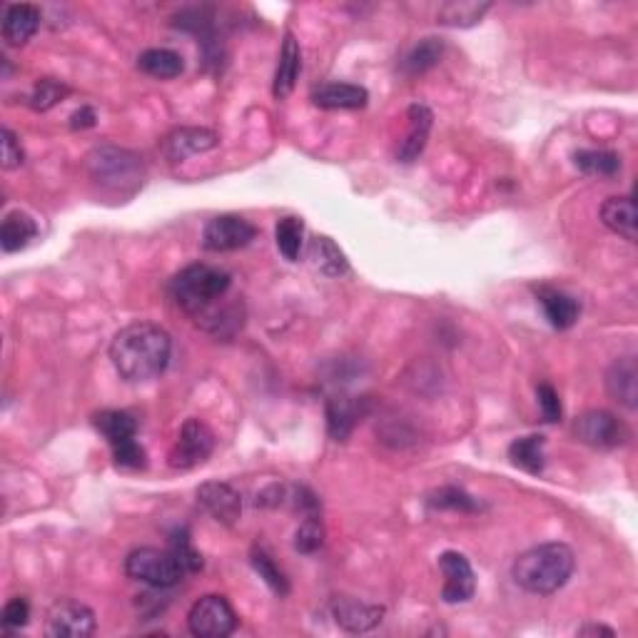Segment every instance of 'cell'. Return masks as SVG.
Segmentation results:
<instances>
[{
    "label": "cell",
    "mask_w": 638,
    "mask_h": 638,
    "mask_svg": "<svg viewBox=\"0 0 638 638\" xmlns=\"http://www.w3.org/2000/svg\"><path fill=\"white\" fill-rule=\"evenodd\" d=\"M170 354V334L155 322L128 324L110 342V362L128 384H145L158 379L170 364Z\"/></svg>",
    "instance_id": "1"
},
{
    "label": "cell",
    "mask_w": 638,
    "mask_h": 638,
    "mask_svg": "<svg viewBox=\"0 0 638 638\" xmlns=\"http://www.w3.org/2000/svg\"><path fill=\"white\" fill-rule=\"evenodd\" d=\"M232 287V277L225 270L212 265H187L185 270L177 272L170 280V297L182 312L195 317L197 324H202L210 332H220L222 324L232 310H217V302L225 300V295Z\"/></svg>",
    "instance_id": "2"
},
{
    "label": "cell",
    "mask_w": 638,
    "mask_h": 638,
    "mask_svg": "<svg viewBox=\"0 0 638 638\" xmlns=\"http://www.w3.org/2000/svg\"><path fill=\"white\" fill-rule=\"evenodd\" d=\"M574 566V551L561 541H549L524 551L511 566V579L529 594L549 596L569 584Z\"/></svg>",
    "instance_id": "3"
},
{
    "label": "cell",
    "mask_w": 638,
    "mask_h": 638,
    "mask_svg": "<svg viewBox=\"0 0 638 638\" xmlns=\"http://www.w3.org/2000/svg\"><path fill=\"white\" fill-rule=\"evenodd\" d=\"M85 165H88L90 177L108 190H135L138 185H143V158L130 150L103 145V148L90 150Z\"/></svg>",
    "instance_id": "4"
},
{
    "label": "cell",
    "mask_w": 638,
    "mask_h": 638,
    "mask_svg": "<svg viewBox=\"0 0 638 638\" xmlns=\"http://www.w3.org/2000/svg\"><path fill=\"white\" fill-rule=\"evenodd\" d=\"M125 574L130 579L153 586V589H170V586L180 584L185 579V571H182L175 554L170 549L160 551L153 549V546L130 551L128 559H125Z\"/></svg>",
    "instance_id": "5"
},
{
    "label": "cell",
    "mask_w": 638,
    "mask_h": 638,
    "mask_svg": "<svg viewBox=\"0 0 638 638\" xmlns=\"http://www.w3.org/2000/svg\"><path fill=\"white\" fill-rule=\"evenodd\" d=\"M190 634L197 638H225L237 629V614L225 596H202L187 614Z\"/></svg>",
    "instance_id": "6"
},
{
    "label": "cell",
    "mask_w": 638,
    "mask_h": 638,
    "mask_svg": "<svg viewBox=\"0 0 638 638\" xmlns=\"http://www.w3.org/2000/svg\"><path fill=\"white\" fill-rule=\"evenodd\" d=\"M212 449H215V434L210 432V427L200 419H187L170 452V467L180 472L200 467L207 462Z\"/></svg>",
    "instance_id": "7"
},
{
    "label": "cell",
    "mask_w": 638,
    "mask_h": 638,
    "mask_svg": "<svg viewBox=\"0 0 638 638\" xmlns=\"http://www.w3.org/2000/svg\"><path fill=\"white\" fill-rule=\"evenodd\" d=\"M98 629L90 606L75 599H58L45 619V634L53 638H88Z\"/></svg>",
    "instance_id": "8"
},
{
    "label": "cell",
    "mask_w": 638,
    "mask_h": 638,
    "mask_svg": "<svg viewBox=\"0 0 638 638\" xmlns=\"http://www.w3.org/2000/svg\"><path fill=\"white\" fill-rule=\"evenodd\" d=\"M574 432L579 442L594 449H616L629 439V427L616 414L604 412V409L581 414L574 424Z\"/></svg>",
    "instance_id": "9"
},
{
    "label": "cell",
    "mask_w": 638,
    "mask_h": 638,
    "mask_svg": "<svg viewBox=\"0 0 638 638\" xmlns=\"http://www.w3.org/2000/svg\"><path fill=\"white\" fill-rule=\"evenodd\" d=\"M257 237V227L240 215H217L202 230V247L207 252L242 250Z\"/></svg>",
    "instance_id": "10"
},
{
    "label": "cell",
    "mask_w": 638,
    "mask_h": 638,
    "mask_svg": "<svg viewBox=\"0 0 638 638\" xmlns=\"http://www.w3.org/2000/svg\"><path fill=\"white\" fill-rule=\"evenodd\" d=\"M439 569L444 571V589L442 599L444 604H464L477 591V576H474L472 564L459 551H444L439 556Z\"/></svg>",
    "instance_id": "11"
},
{
    "label": "cell",
    "mask_w": 638,
    "mask_h": 638,
    "mask_svg": "<svg viewBox=\"0 0 638 638\" xmlns=\"http://www.w3.org/2000/svg\"><path fill=\"white\" fill-rule=\"evenodd\" d=\"M197 501L215 521L235 526L242 516V496L225 481H207L197 489Z\"/></svg>",
    "instance_id": "12"
},
{
    "label": "cell",
    "mask_w": 638,
    "mask_h": 638,
    "mask_svg": "<svg viewBox=\"0 0 638 638\" xmlns=\"http://www.w3.org/2000/svg\"><path fill=\"white\" fill-rule=\"evenodd\" d=\"M329 611H332V619L349 634H367L384 619V606L364 604L352 596H337Z\"/></svg>",
    "instance_id": "13"
},
{
    "label": "cell",
    "mask_w": 638,
    "mask_h": 638,
    "mask_svg": "<svg viewBox=\"0 0 638 638\" xmlns=\"http://www.w3.org/2000/svg\"><path fill=\"white\" fill-rule=\"evenodd\" d=\"M220 138L217 133L207 128H180L165 138V155L170 162H182L190 155L207 153V150L217 148Z\"/></svg>",
    "instance_id": "14"
},
{
    "label": "cell",
    "mask_w": 638,
    "mask_h": 638,
    "mask_svg": "<svg viewBox=\"0 0 638 638\" xmlns=\"http://www.w3.org/2000/svg\"><path fill=\"white\" fill-rule=\"evenodd\" d=\"M606 389L626 409L638 407V364L634 357H621L606 372Z\"/></svg>",
    "instance_id": "15"
},
{
    "label": "cell",
    "mask_w": 638,
    "mask_h": 638,
    "mask_svg": "<svg viewBox=\"0 0 638 638\" xmlns=\"http://www.w3.org/2000/svg\"><path fill=\"white\" fill-rule=\"evenodd\" d=\"M367 100V88L352 83H322L312 90V103L322 110H359Z\"/></svg>",
    "instance_id": "16"
},
{
    "label": "cell",
    "mask_w": 638,
    "mask_h": 638,
    "mask_svg": "<svg viewBox=\"0 0 638 638\" xmlns=\"http://www.w3.org/2000/svg\"><path fill=\"white\" fill-rule=\"evenodd\" d=\"M407 118H409V133L407 138L402 140L397 150V158L402 162H414L419 155L424 153L427 148V140L429 133H432V123H434V115L427 105L422 103H414L412 108L407 110Z\"/></svg>",
    "instance_id": "17"
},
{
    "label": "cell",
    "mask_w": 638,
    "mask_h": 638,
    "mask_svg": "<svg viewBox=\"0 0 638 638\" xmlns=\"http://www.w3.org/2000/svg\"><path fill=\"white\" fill-rule=\"evenodd\" d=\"M40 28V10L30 3H13L3 15V40L8 45H25Z\"/></svg>",
    "instance_id": "18"
},
{
    "label": "cell",
    "mask_w": 638,
    "mask_h": 638,
    "mask_svg": "<svg viewBox=\"0 0 638 638\" xmlns=\"http://www.w3.org/2000/svg\"><path fill=\"white\" fill-rule=\"evenodd\" d=\"M302 70V50L300 43L295 40V35L287 33L285 43H282L280 50V63H277L275 70V83H272V95L277 100L290 98L292 90H295L297 78H300Z\"/></svg>",
    "instance_id": "19"
},
{
    "label": "cell",
    "mask_w": 638,
    "mask_h": 638,
    "mask_svg": "<svg viewBox=\"0 0 638 638\" xmlns=\"http://www.w3.org/2000/svg\"><path fill=\"white\" fill-rule=\"evenodd\" d=\"M601 222L624 240L636 242V202L634 197H609L601 205Z\"/></svg>",
    "instance_id": "20"
},
{
    "label": "cell",
    "mask_w": 638,
    "mask_h": 638,
    "mask_svg": "<svg viewBox=\"0 0 638 638\" xmlns=\"http://www.w3.org/2000/svg\"><path fill=\"white\" fill-rule=\"evenodd\" d=\"M539 302L544 307V315L554 329H571L579 319V302L566 292L554 290V287H541Z\"/></svg>",
    "instance_id": "21"
},
{
    "label": "cell",
    "mask_w": 638,
    "mask_h": 638,
    "mask_svg": "<svg viewBox=\"0 0 638 638\" xmlns=\"http://www.w3.org/2000/svg\"><path fill=\"white\" fill-rule=\"evenodd\" d=\"M307 260L317 272L327 277H342L349 272V262L344 252L339 250L337 242L329 237H312L310 247H307Z\"/></svg>",
    "instance_id": "22"
},
{
    "label": "cell",
    "mask_w": 638,
    "mask_h": 638,
    "mask_svg": "<svg viewBox=\"0 0 638 638\" xmlns=\"http://www.w3.org/2000/svg\"><path fill=\"white\" fill-rule=\"evenodd\" d=\"M93 424L108 439V444L113 449L125 442H133L138 437V422H135V417L128 412H120V409H105V412L95 414Z\"/></svg>",
    "instance_id": "23"
},
{
    "label": "cell",
    "mask_w": 638,
    "mask_h": 638,
    "mask_svg": "<svg viewBox=\"0 0 638 638\" xmlns=\"http://www.w3.org/2000/svg\"><path fill=\"white\" fill-rule=\"evenodd\" d=\"M38 235V225L30 215L25 212L15 210L8 212L0 225V245H3V252H20L30 245V240Z\"/></svg>",
    "instance_id": "24"
},
{
    "label": "cell",
    "mask_w": 638,
    "mask_h": 638,
    "mask_svg": "<svg viewBox=\"0 0 638 638\" xmlns=\"http://www.w3.org/2000/svg\"><path fill=\"white\" fill-rule=\"evenodd\" d=\"M362 409L357 402L347 397H332L327 402V429L334 442H344L357 427Z\"/></svg>",
    "instance_id": "25"
},
{
    "label": "cell",
    "mask_w": 638,
    "mask_h": 638,
    "mask_svg": "<svg viewBox=\"0 0 638 638\" xmlns=\"http://www.w3.org/2000/svg\"><path fill=\"white\" fill-rule=\"evenodd\" d=\"M138 68L143 70L145 75H150V78L172 80L182 75V70H185V60H182V55L175 53V50L150 48L145 50V53H140Z\"/></svg>",
    "instance_id": "26"
},
{
    "label": "cell",
    "mask_w": 638,
    "mask_h": 638,
    "mask_svg": "<svg viewBox=\"0 0 638 638\" xmlns=\"http://www.w3.org/2000/svg\"><path fill=\"white\" fill-rule=\"evenodd\" d=\"M544 447H546V439L541 437V434L519 437L511 442L509 457H511V462H514V467L524 469V472H529V474H541L546 467Z\"/></svg>",
    "instance_id": "27"
},
{
    "label": "cell",
    "mask_w": 638,
    "mask_h": 638,
    "mask_svg": "<svg viewBox=\"0 0 638 638\" xmlns=\"http://www.w3.org/2000/svg\"><path fill=\"white\" fill-rule=\"evenodd\" d=\"M444 55V43L439 38H424L404 55L402 60V73L409 75V78H417V75L427 73L434 65L442 60Z\"/></svg>",
    "instance_id": "28"
},
{
    "label": "cell",
    "mask_w": 638,
    "mask_h": 638,
    "mask_svg": "<svg viewBox=\"0 0 638 638\" xmlns=\"http://www.w3.org/2000/svg\"><path fill=\"white\" fill-rule=\"evenodd\" d=\"M489 3H472V0H454V3H444L439 8L437 18L442 25H452V28H472L481 23V18L489 10Z\"/></svg>",
    "instance_id": "29"
},
{
    "label": "cell",
    "mask_w": 638,
    "mask_h": 638,
    "mask_svg": "<svg viewBox=\"0 0 638 638\" xmlns=\"http://www.w3.org/2000/svg\"><path fill=\"white\" fill-rule=\"evenodd\" d=\"M275 240L282 257L287 262H297L302 255V242H305V222L300 217H282L275 227Z\"/></svg>",
    "instance_id": "30"
},
{
    "label": "cell",
    "mask_w": 638,
    "mask_h": 638,
    "mask_svg": "<svg viewBox=\"0 0 638 638\" xmlns=\"http://www.w3.org/2000/svg\"><path fill=\"white\" fill-rule=\"evenodd\" d=\"M574 162L586 175L614 177L621 170V158L611 150H579L574 155Z\"/></svg>",
    "instance_id": "31"
},
{
    "label": "cell",
    "mask_w": 638,
    "mask_h": 638,
    "mask_svg": "<svg viewBox=\"0 0 638 638\" xmlns=\"http://www.w3.org/2000/svg\"><path fill=\"white\" fill-rule=\"evenodd\" d=\"M250 559H252V566H255V571L260 574V579L265 581V584L270 586L277 596L290 594V581H287V576L282 574L280 566L272 561V556L267 554L262 546H255V549H252Z\"/></svg>",
    "instance_id": "32"
},
{
    "label": "cell",
    "mask_w": 638,
    "mask_h": 638,
    "mask_svg": "<svg viewBox=\"0 0 638 638\" xmlns=\"http://www.w3.org/2000/svg\"><path fill=\"white\" fill-rule=\"evenodd\" d=\"M70 95V88L65 83L55 78H43L33 85V93L28 95V105L35 113H45V110L55 108L60 100H65Z\"/></svg>",
    "instance_id": "33"
},
{
    "label": "cell",
    "mask_w": 638,
    "mask_h": 638,
    "mask_svg": "<svg viewBox=\"0 0 638 638\" xmlns=\"http://www.w3.org/2000/svg\"><path fill=\"white\" fill-rule=\"evenodd\" d=\"M170 551L175 554V559L180 561V566H182V571H185V576L197 574V571H202V566H205V561H202V554L195 549V546H192L190 531H187L185 526H182V529L172 531Z\"/></svg>",
    "instance_id": "34"
},
{
    "label": "cell",
    "mask_w": 638,
    "mask_h": 638,
    "mask_svg": "<svg viewBox=\"0 0 638 638\" xmlns=\"http://www.w3.org/2000/svg\"><path fill=\"white\" fill-rule=\"evenodd\" d=\"M432 509H452V511H464V514H472L479 511V501L474 496H469L467 491L459 489V486H444V489L434 491L432 499H429Z\"/></svg>",
    "instance_id": "35"
},
{
    "label": "cell",
    "mask_w": 638,
    "mask_h": 638,
    "mask_svg": "<svg viewBox=\"0 0 638 638\" xmlns=\"http://www.w3.org/2000/svg\"><path fill=\"white\" fill-rule=\"evenodd\" d=\"M324 544V526L319 514H307L295 531V549L300 554H315Z\"/></svg>",
    "instance_id": "36"
},
{
    "label": "cell",
    "mask_w": 638,
    "mask_h": 638,
    "mask_svg": "<svg viewBox=\"0 0 638 638\" xmlns=\"http://www.w3.org/2000/svg\"><path fill=\"white\" fill-rule=\"evenodd\" d=\"M30 619V604L23 596H15L8 604L3 606V614H0V624H3L5 631H15L23 629Z\"/></svg>",
    "instance_id": "37"
},
{
    "label": "cell",
    "mask_w": 638,
    "mask_h": 638,
    "mask_svg": "<svg viewBox=\"0 0 638 638\" xmlns=\"http://www.w3.org/2000/svg\"><path fill=\"white\" fill-rule=\"evenodd\" d=\"M113 457H115V464L123 469H143L145 464H148V454H145V449L140 447L138 439L115 447Z\"/></svg>",
    "instance_id": "38"
},
{
    "label": "cell",
    "mask_w": 638,
    "mask_h": 638,
    "mask_svg": "<svg viewBox=\"0 0 638 638\" xmlns=\"http://www.w3.org/2000/svg\"><path fill=\"white\" fill-rule=\"evenodd\" d=\"M536 397H539V407H541V414H544L546 422H559L561 414H564V409H561V399H559V392H556L551 384H539V389H536Z\"/></svg>",
    "instance_id": "39"
},
{
    "label": "cell",
    "mask_w": 638,
    "mask_h": 638,
    "mask_svg": "<svg viewBox=\"0 0 638 638\" xmlns=\"http://www.w3.org/2000/svg\"><path fill=\"white\" fill-rule=\"evenodd\" d=\"M25 162V153L20 148V140L15 138L13 130L3 128V167L5 170H15Z\"/></svg>",
    "instance_id": "40"
},
{
    "label": "cell",
    "mask_w": 638,
    "mask_h": 638,
    "mask_svg": "<svg viewBox=\"0 0 638 638\" xmlns=\"http://www.w3.org/2000/svg\"><path fill=\"white\" fill-rule=\"evenodd\" d=\"M95 120H98V115H95L93 108H80L78 113H73V118H70V128L73 130H85V128H93Z\"/></svg>",
    "instance_id": "41"
},
{
    "label": "cell",
    "mask_w": 638,
    "mask_h": 638,
    "mask_svg": "<svg viewBox=\"0 0 638 638\" xmlns=\"http://www.w3.org/2000/svg\"><path fill=\"white\" fill-rule=\"evenodd\" d=\"M576 634H579V636H609V638H614L616 631L609 629V626H601V624H586V626H581V629L576 631Z\"/></svg>",
    "instance_id": "42"
}]
</instances>
